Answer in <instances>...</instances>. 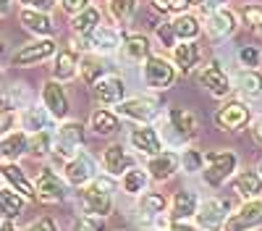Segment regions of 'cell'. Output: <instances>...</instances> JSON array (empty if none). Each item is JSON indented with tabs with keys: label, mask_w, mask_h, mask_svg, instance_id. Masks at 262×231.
I'll return each instance as SVG.
<instances>
[{
	"label": "cell",
	"mask_w": 262,
	"mask_h": 231,
	"mask_svg": "<svg viewBox=\"0 0 262 231\" xmlns=\"http://www.w3.org/2000/svg\"><path fill=\"white\" fill-rule=\"evenodd\" d=\"M79 207L84 216L90 218H107L113 210V176H97L86 186H81V192L76 195Z\"/></svg>",
	"instance_id": "cell-1"
},
{
	"label": "cell",
	"mask_w": 262,
	"mask_h": 231,
	"mask_svg": "<svg viewBox=\"0 0 262 231\" xmlns=\"http://www.w3.org/2000/svg\"><path fill=\"white\" fill-rule=\"evenodd\" d=\"M238 168V158L233 150H215L205 155V165H202V181L210 189H221Z\"/></svg>",
	"instance_id": "cell-2"
},
{
	"label": "cell",
	"mask_w": 262,
	"mask_h": 231,
	"mask_svg": "<svg viewBox=\"0 0 262 231\" xmlns=\"http://www.w3.org/2000/svg\"><path fill=\"white\" fill-rule=\"evenodd\" d=\"M179 71L173 66V60H168L165 55H149L144 63H142V79L147 87L152 90H168L173 87Z\"/></svg>",
	"instance_id": "cell-3"
},
{
	"label": "cell",
	"mask_w": 262,
	"mask_h": 231,
	"mask_svg": "<svg viewBox=\"0 0 262 231\" xmlns=\"http://www.w3.org/2000/svg\"><path fill=\"white\" fill-rule=\"evenodd\" d=\"M84 144V123L79 121H63L55 132V144H53V155L60 160H69L76 153H81Z\"/></svg>",
	"instance_id": "cell-4"
},
{
	"label": "cell",
	"mask_w": 262,
	"mask_h": 231,
	"mask_svg": "<svg viewBox=\"0 0 262 231\" xmlns=\"http://www.w3.org/2000/svg\"><path fill=\"white\" fill-rule=\"evenodd\" d=\"M58 53V45L53 37H37L34 42H27L21 45L13 55H11V66L16 69H27V66H34V63H42Z\"/></svg>",
	"instance_id": "cell-5"
},
{
	"label": "cell",
	"mask_w": 262,
	"mask_h": 231,
	"mask_svg": "<svg viewBox=\"0 0 262 231\" xmlns=\"http://www.w3.org/2000/svg\"><path fill=\"white\" fill-rule=\"evenodd\" d=\"M34 192H37L39 202L55 205V202H63L69 197V181L63 176H58L53 168H42L37 174V181H34Z\"/></svg>",
	"instance_id": "cell-6"
},
{
	"label": "cell",
	"mask_w": 262,
	"mask_h": 231,
	"mask_svg": "<svg viewBox=\"0 0 262 231\" xmlns=\"http://www.w3.org/2000/svg\"><path fill=\"white\" fill-rule=\"evenodd\" d=\"M252 121V111L247 108L244 100H226L215 111V126L221 132H242Z\"/></svg>",
	"instance_id": "cell-7"
},
{
	"label": "cell",
	"mask_w": 262,
	"mask_h": 231,
	"mask_svg": "<svg viewBox=\"0 0 262 231\" xmlns=\"http://www.w3.org/2000/svg\"><path fill=\"white\" fill-rule=\"evenodd\" d=\"M160 111V102L155 97L147 95H137V97H126L121 105H116V113L121 118H128L134 123H152Z\"/></svg>",
	"instance_id": "cell-8"
},
{
	"label": "cell",
	"mask_w": 262,
	"mask_h": 231,
	"mask_svg": "<svg viewBox=\"0 0 262 231\" xmlns=\"http://www.w3.org/2000/svg\"><path fill=\"white\" fill-rule=\"evenodd\" d=\"M63 179L69 181V186H86L90 181L97 179V165H95V158L90 153H76L74 158L66 160L63 165Z\"/></svg>",
	"instance_id": "cell-9"
},
{
	"label": "cell",
	"mask_w": 262,
	"mask_h": 231,
	"mask_svg": "<svg viewBox=\"0 0 262 231\" xmlns=\"http://www.w3.org/2000/svg\"><path fill=\"white\" fill-rule=\"evenodd\" d=\"M196 79H200V84L212 97H221L223 100V97H228L233 92V81H231V76L226 74V69L217 60L205 63V66L196 71Z\"/></svg>",
	"instance_id": "cell-10"
},
{
	"label": "cell",
	"mask_w": 262,
	"mask_h": 231,
	"mask_svg": "<svg viewBox=\"0 0 262 231\" xmlns=\"http://www.w3.org/2000/svg\"><path fill=\"white\" fill-rule=\"evenodd\" d=\"M226 218H228V202L217 200V197H207V200H200V207H196V226L202 231H223L226 226Z\"/></svg>",
	"instance_id": "cell-11"
},
{
	"label": "cell",
	"mask_w": 262,
	"mask_h": 231,
	"mask_svg": "<svg viewBox=\"0 0 262 231\" xmlns=\"http://www.w3.org/2000/svg\"><path fill=\"white\" fill-rule=\"evenodd\" d=\"M262 226V197L259 200H244V205L228 213L223 231H252Z\"/></svg>",
	"instance_id": "cell-12"
},
{
	"label": "cell",
	"mask_w": 262,
	"mask_h": 231,
	"mask_svg": "<svg viewBox=\"0 0 262 231\" xmlns=\"http://www.w3.org/2000/svg\"><path fill=\"white\" fill-rule=\"evenodd\" d=\"M92 95L105 108H116V105L126 100V81L118 74H105L102 79L92 84Z\"/></svg>",
	"instance_id": "cell-13"
},
{
	"label": "cell",
	"mask_w": 262,
	"mask_h": 231,
	"mask_svg": "<svg viewBox=\"0 0 262 231\" xmlns=\"http://www.w3.org/2000/svg\"><path fill=\"white\" fill-rule=\"evenodd\" d=\"M84 42L86 50H92L97 55H111L116 50H121V42H123V34L118 27H107V24H100L86 39H79Z\"/></svg>",
	"instance_id": "cell-14"
},
{
	"label": "cell",
	"mask_w": 262,
	"mask_h": 231,
	"mask_svg": "<svg viewBox=\"0 0 262 231\" xmlns=\"http://www.w3.org/2000/svg\"><path fill=\"white\" fill-rule=\"evenodd\" d=\"M42 105L50 111V116L55 121H66V118H69L71 102H69V95H66V90H63V81L48 79L45 84H42Z\"/></svg>",
	"instance_id": "cell-15"
},
{
	"label": "cell",
	"mask_w": 262,
	"mask_h": 231,
	"mask_svg": "<svg viewBox=\"0 0 262 231\" xmlns=\"http://www.w3.org/2000/svg\"><path fill=\"white\" fill-rule=\"evenodd\" d=\"M236 27H238V13L233 11V8H217V11H212V13H207V21H205V32H207V37H212V39H226V37H231L233 32H236Z\"/></svg>",
	"instance_id": "cell-16"
},
{
	"label": "cell",
	"mask_w": 262,
	"mask_h": 231,
	"mask_svg": "<svg viewBox=\"0 0 262 231\" xmlns=\"http://www.w3.org/2000/svg\"><path fill=\"white\" fill-rule=\"evenodd\" d=\"M128 142H131V147H134L137 153L149 155V158L163 153V137H160V132L152 123H139L137 129H131Z\"/></svg>",
	"instance_id": "cell-17"
},
{
	"label": "cell",
	"mask_w": 262,
	"mask_h": 231,
	"mask_svg": "<svg viewBox=\"0 0 262 231\" xmlns=\"http://www.w3.org/2000/svg\"><path fill=\"white\" fill-rule=\"evenodd\" d=\"M53 116L45 105H27L24 111L18 113V126L27 134H37V132H53Z\"/></svg>",
	"instance_id": "cell-18"
},
{
	"label": "cell",
	"mask_w": 262,
	"mask_h": 231,
	"mask_svg": "<svg viewBox=\"0 0 262 231\" xmlns=\"http://www.w3.org/2000/svg\"><path fill=\"white\" fill-rule=\"evenodd\" d=\"M170 60H173V66H176L179 74H191L202 60V50H200V45H196V39L176 42V45L170 48Z\"/></svg>",
	"instance_id": "cell-19"
},
{
	"label": "cell",
	"mask_w": 262,
	"mask_h": 231,
	"mask_svg": "<svg viewBox=\"0 0 262 231\" xmlns=\"http://www.w3.org/2000/svg\"><path fill=\"white\" fill-rule=\"evenodd\" d=\"M168 129L179 139L189 142L200 134V121H196V116L186 108H170L168 111Z\"/></svg>",
	"instance_id": "cell-20"
},
{
	"label": "cell",
	"mask_w": 262,
	"mask_h": 231,
	"mask_svg": "<svg viewBox=\"0 0 262 231\" xmlns=\"http://www.w3.org/2000/svg\"><path fill=\"white\" fill-rule=\"evenodd\" d=\"M181 168V158L170 150H163L158 155H152L149 163H147V174L152 181H168L173 174Z\"/></svg>",
	"instance_id": "cell-21"
},
{
	"label": "cell",
	"mask_w": 262,
	"mask_h": 231,
	"mask_svg": "<svg viewBox=\"0 0 262 231\" xmlns=\"http://www.w3.org/2000/svg\"><path fill=\"white\" fill-rule=\"evenodd\" d=\"M29 105V90L27 84H11L0 90V116H16Z\"/></svg>",
	"instance_id": "cell-22"
},
{
	"label": "cell",
	"mask_w": 262,
	"mask_h": 231,
	"mask_svg": "<svg viewBox=\"0 0 262 231\" xmlns=\"http://www.w3.org/2000/svg\"><path fill=\"white\" fill-rule=\"evenodd\" d=\"M233 92L244 100L262 97V71L259 69H242L233 76Z\"/></svg>",
	"instance_id": "cell-23"
},
{
	"label": "cell",
	"mask_w": 262,
	"mask_h": 231,
	"mask_svg": "<svg viewBox=\"0 0 262 231\" xmlns=\"http://www.w3.org/2000/svg\"><path fill=\"white\" fill-rule=\"evenodd\" d=\"M0 176H3V179L11 184V189H16V192H18L21 197H27V200H37L34 184L27 179V174L18 168V163H16V160H6L3 165H0Z\"/></svg>",
	"instance_id": "cell-24"
},
{
	"label": "cell",
	"mask_w": 262,
	"mask_h": 231,
	"mask_svg": "<svg viewBox=\"0 0 262 231\" xmlns=\"http://www.w3.org/2000/svg\"><path fill=\"white\" fill-rule=\"evenodd\" d=\"M18 21L24 24V29H29L37 37H53L55 34V24L50 13L45 11H34V8H21L18 11Z\"/></svg>",
	"instance_id": "cell-25"
},
{
	"label": "cell",
	"mask_w": 262,
	"mask_h": 231,
	"mask_svg": "<svg viewBox=\"0 0 262 231\" xmlns=\"http://www.w3.org/2000/svg\"><path fill=\"white\" fill-rule=\"evenodd\" d=\"M102 168H105L107 176L121 179L131 168V155L126 153V147L118 144V142L111 144V147H105V153H102Z\"/></svg>",
	"instance_id": "cell-26"
},
{
	"label": "cell",
	"mask_w": 262,
	"mask_h": 231,
	"mask_svg": "<svg viewBox=\"0 0 262 231\" xmlns=\"http://www.w3.org/2000/svg\"><path fill=\"white\" fill-rule=\"evenodd\" d=\"M79 53L74 48H66V50H58L53 55V79L58 81H71L76 74H79Z\"/></svg>",
	"instance_id": "cell-27"
},
{
	"label": "cell",
	"mask_w": 262,
	"mask_h": 231,
	"mask_svg": "<svg viewBox=\"0 0 262 231\" xmlns=\"http://www.w3.org/2000/svg\"><path fill=\"white\" fill-rule=\"evenodd\" d=\"M196 207H200V197L186 189H179L170 200V221H189L196 216Z\"/></svg>",
	"instance_id": "cell-28"
},
{
	"label": "cell",
	"mask_w": 262,
	"mask_h": 231,
	"mask_svg": "<svg viewBox=\"0 0 262 231\" xmlns=\"http://www.w3.org/2000/svg\"><path fill=\"white\" fill-rule=\"evenodd\" d=\"M233 189L242 200H259L262 197V176H259V171H252V168L238 171L236 179H233Z\"/></svg>",
	"instance_id": "cell-29"
},
{
	"label": "cell",
	"mask_w": 262,
	"mask_h": 231,
	"mask_svg": "<svg viewBox=\"0 0 262 231\" xmlns=\"http://www.w3.org/2000/svg\"><path fill=\"white\" fill-rule=\"evenodd\" d=\"M149 50H152L149 37H147V34H139V32L126 34L123 42H121V53H123V58H126V60H134V63H144V60L152 55Z\"/></svg>",
	"instance_id": "cell-30"
},
{
	"label": "cell",
	"mask_w": 262,
	"mask_h": 231,
	"mask_svg": "<svg viewBox=\"0 0 262 231\" xmlns=\"http://www.w3.org/2000/svg\"><path fill=\"white\" fill-rule=\"evenodd\" d=\"M165 207H168V197L165 195H160V192H147L144 195H139V202H137V213H139V218L142 221H152V218H160L163 213H165Z\"/></svg>",
	"instance_id": "cell-31"
},
{
	"label": "cell",
	"mask_w": 262,
	"mask_h": 231,
	"mask_svg": "<svg viewBox=\"0 0 262 231\" xmlns=\"http://www.w3.org/2000/svg\"><path fill=\"white\" fill-rule=\"evenodd\" d=\"M90 129L97 137H113L121 129V116L116 111H107V108H97L90 116Z\"/></svg>",
	"instance_id": "cell-32"
},
{
	"label": "cell",
	"mask_w": 262,
	"mask_h": 231,
	"mask_svg": "<svg viewBox=\"0 0 262 231\" xmlns=\"http://www.w3.org/2000/svg\"><path fill=\"white\" fill-rule=\"evenodd\" d=\"M24 205H27V197H21L16 189L11 186L0 189V218L3 221H16L24 213Z\"/></svg>",
	"instance_id": "cell-33"
},
{
	"label": "cell",
	"mask_w": 262,
	"mask_h": 231,
	"mask_svg": "<svg viewBox=\"0 0 262 231\" xmlns=\"http://www.w3.org/2000/svg\"><path fill=\"white\" fill-rule=\"evenodd\" d=\"M97 27H100V8H95V6L79 11V13L71 18V29H74L76 39H86Z\"/></svg>",
	"instance_id": "cell-34"
},
{
	"label": "cell",
	"mask_w": 262,
	"mask_h": 231,
	"mask_svg": "<svg viewBox=\"0 0 262 231\" xmlns=\"http://www.w3.org/2000/svg\"><path fill=\"white\" fill-rule=\"evenodd\" d=\"M0 142H3V158L6 160H18L21 155L29 153V134L24 129L6 132V137L0 139Z\"/></svg>",
	"instance_id": "cell-35"
},
{
	"label": "cell",
	"mask_w": 262,
	"mask_h": 231,
	"mask_svg": "<svg viewBox=\"0 0 262 231\" xmlns=\"http://www.w3.org/2000/svg\"><path fill=\"white\" fill-rule=\"evenodd\" d=\"M173 32H176L179 42H191L202 34V24L194 13H179L173 18Z\"/></svg>",
	"instance_id": "cell-36"
},
{
	"label": "cell",
	"mask_w": 262,
	"mask_h": 231,
	"mask_svg": "<svg viewBox=\"0 0 262 231\" xmlns=\"http://www.w3.org/2000/svg\"><path fill=\"white\" fill-rule=\"evenodd\" d=\"M121 186H123L126 195L139 197V195L147 192V186H149V174L142 171V168H128V171L121 176Z\"/></svg>",
	"instance_id": "cell-37"
},
{
	"label": "cell",
	"mask_w": 262,
	"mask_h": 231,
	"mask_svg": "<svg viewBox=\"0 0 262 231\" xmlns=\"http://www.w3.org/2000/svg\"><path fill=\"white\" fill-rule=\"evenodd\" d=\"M53 144H55V132H37V134H29V153L34 160H42L53 155Z\"/></svg>",
	"instance_id": "cell-38"
},
{
	"label": "cell",
	"mask_w": 262,
	"mask_h": 231,
	"mask_svg": "<svg viewBox=\"0 0 262 231\" xmlns=\"http://www.w3.org/2000/svg\"><path fill=\"white\" fill-rule=\"evenodd\" d=\"M79 71H81L84 81L90 84V87H92L97 79H102V76L107 74L105 66H102V55H97V53H95V55H84L81 63H79Z\"/></svg>",
	"instance_id": "cell-39"
},
{
	"label": "cell",
	"mask_w": 262,
	"mask_h": 231,
	"mask_svg": "<svg viewBox=\"0 0 262 231\" xmlns=\"http://www.w3.org/2000/svg\"><path fill=\"white\" fill-rule=\"evenodd\" d=\"M107 11L116 24H128L137 13V0H107Z\"/></svg>",
	"instance_id": "cell-40"
},
{
	"label": "cell",
	"mask_w": 262,
	"mask_h": 231,
	"mask_svg": "<svg viewBox=\"0 0 262 231\" xmlns=\"http://www.w3.org/2000/svg\"><path fill=\"white\" fill-rule=\"evenodd\" d=\"M238 18L247 29H254V32H262V3H247L238 11Z\"/></svg>",
	"instance_id": "cell-41"
},
{
	"label": "cell",
	"mask_w": 262,
	"mask_h": 231,
	"mask_svg": "<svg viewBox=\"0 0 262 231\" xmlns=\"http://www.w3.org/2000/svg\"><path fill=\"white\" fill-rule=\"evenodd\" d=\"M179 158H181L184 174H196V171H202V165H205V155L196 150V147H186Z\"/></svg>",
	"instance_id": "cell-42"
},
{
	"label": "cell",
	"mask_w": 262,
	"mask_h": 231,
	"mask_svg": "<svg viewBox=\"0 0 262 231\" xmlns=\"http://www.w3.org/2000/svg\"><path fill=\"white\" fill-rule=\"evenodd\" d=\"M155 34H158V39H160V45H165V48H173L176 45V32H173V21H160L158 24V29H155Z\"/></svg>",
	"instance_id": "cell-43"
},
{
	"label": "cell",
	"mask_w": 262,
	"mask_h": 231,
	"mask_svg": "<svg viewBox=\"0 0 262 231\" xmlns=\"http://www.w3.org/2000/svg\"><path fill=\"white\" fill-rule=\"evenodd\" d=\"M238 60H242V66H247V69H257L259 60H262V53L252 45H244L242 50H238Z\"/></svg>",
	"instance_id": "cell-44"
},
{
	"label": "cell",
	"mask_w": 262,
	"mask_h": 231,
	"mask_svg": "<svg viewBox=\"0 0 262 231\" xmlns=\"http://www.w3.org/2000/svg\"><path fill=\"white\" fill-rule=\"evenodd\" d=\"M152 6H155V11L160 13H184L186 8V0H152Z\"/></svg>",
	"instance_id": "cell-45"
},
{
	"label": "cell",
	"mask_w": 262,
	"mask_h": 231,
	"mask_svg": "<svg viewBox=\"0 0 262 231\" xmlns=\"http://www.w3.org/2000/svg\"><path fill=\"white\" fill-rule=\"evenodd\" d=\"M18 3H21V8H34V11H45V13H50L58 0H18Z\"/></svg>",
	"instance_id": "cell-46"
},
{
	"label": "cell",
	"mask_w": 262,
	"mask_h": 231,
	"mask_svg": "<svg viewBox=\"0 0 262 231\" xmlns=\"http://www.w3.org/2000/svg\"><path fill=\"white\" fill-rule=\"evenodd\" d=\"M60 8H63L66 13H71V16H76L79 11H84V8H90V0H60Z\"/></svg>",
	"instance_id": "cell-47"
},
{
	"label": "cell",
	"mask_w": 262,
	"mask_h": 231,
	"mask_svg": "<svg viewBox=\"0 0 262 231\" xmlns=\"http://www.w3.org/2000/svg\"><path fill=\"white\" fill-rule=\"evenodd\" d=\"M74 231H100V223L97 218H90V216H84L74 223Z\"/></svg>",
	"instance_id": "cell-48"
},
{
	"label": "cell",
	"mask_w": 262,
	"mask_h": 231,
	"mask_svg": "<svg viewBox=\"0 0 262 231\" xmlns=\"http://www.w3.org/2000/svg\"><path fill=\"white\" fill-rule=\"evenodd\" d=\"M27 231H58V226H55V221H53V218H48V216H45V218H37Z\"/></svg>",
	"instance_id": "cell-49"
},
{
	"label": "cell",
	"mask_w": 262,
	"mask_h": 231,
	"mask_svg": "<svg viewBox=\"0 0 262 231\" xmlns=\"http://www.w3.org/2000/svg\"><path fill=\"white\" fill-rule=\"evenodd\" d=\"M168 231H202V228L196 223H189V221H170Z\"/></svg>",
	"instance_id": "cell-50"
},
{
	"label": "cell",
	"mask_w": 262,
	"mask_h": 231,
	"mask_svg": "<svg viewBox=\"0 0 262 231\" xmlns=\"http://www.w3.org/2000/svg\"><path fill=\"white\" fill-rule=\"evenodd\" d=\"M252 137H254V142L262 147V116H257V118L252 121Z\"/></svg>",
	"instance_id": "cell-51"
},
{
	"label": "cell",
	"mask_w": 262,
	"mask_h": 231,
	"mask_svg": "<svg viewBox=\"0 0 262 231\" xmlns=\"http://www.w3.org/2000/svg\"><path fill=\"white\" fill-rule=\"evenodd\" d=\"M223 6H226V0H202V11L205 13H212V11L223 8Z\"/></svg>",
	"instance_id": "cell-52"
},
{
	"label": "cell",
	"mask_w": 262,
	"mask_h": 231,
	"mask_svg": "<svg viewBox=\"0 0 262 231\" xmlns=\"http://www.w3.org/2000/svg\"><path fill=\"white\" fill-rule=\"evenodd\" d=\"M0 231H21L16 226V221H0Z\"/></svg>",
	"instance_id": "cell-53"
},
{
	"label": "cell",
	"mask_w": 262,
	"mask_h": 231,
	"mask_svg": "<svg viewBox=\"0 0 262 231\" xmlns=\"http://www.w3.org/2000/svg\"><path fill=\"white\" fill-rule=\"evenodd\" d=\"M11 11V0H0V16H6Z\"/></svg>",
	"instance_id": "cell-54"
},
{
	"label": "cell",
	"mask_w": 262,
	"mask_h": 231,
	"mask_svg": "<svg viewBox=\"0 0 262 231\" xmlns=\"http://www.w3.org/2000/svg\"><path fill=\"white\" fill-rule=\"evenodd\" d=\"M186 6H202V0H186Z\"/></svg>",
	"instance_id": "cell-55"
},
{
	"label": "cell",
	"mask_w": 262,
	"mask_h": 231,
	"mask_svg": "<svg viewBox=\"0 0 262 231\" xmlns=\"http://www.w3.org/2000/svg\"><path fill=\"white\" fill-rule=\"evenodd\" d=\"M0 132H8V129H6V118H3V116H0Z\"/></svg>",
	"instance_id": "cell-56"
},
{
	"label": "cell",
	"mask_w": 262,
	"mask_h": 231,
	"mask_svg": "<svg viewBox=\"0 0 262 231\" xmlns=\"http://www.w3.org/2000/svg\"><path fill=\"white\" fill-rule=\"evenodd\" d=\"M3 53H6V42H3V39H0V55H3Z\"/></svg>",
	"instance_id": "cell-57"
},
{
	"label": "cell",
	"mask_w": 262,
	"mask_h": 231,
	"mask_svg": "<svg viewBox=\"0 0 262 231\" xmlns=\"http://www.w3.org/2000/svg\"><path fill=\"white\" fill-rule=\"evenodd\" d=\"M257 171H259V176H262V160H259V165H257Z\"/></svg>",
	"instance_id": "cell-58"
},
{
	"label": "cell",
	"mask_w": 262,
	"mask_h": 231,
	"mask_svg": "<svg viewBox=\"0 0 262 231\" xmlns=\"http://www.w3.org/2000/svg\"><path fill=\"white\" fill-rule=\"evenodd\" d=\"M0 158H3V142H0Z\"/></svg>",
	"instance_id": "cell-59"
},
{
	"label": "cell",
	"mask_w": 262,
	"mask_h": 231,
	"mask_svg": "<svg viewBox=\"0 0 262 231\" xmlns=\"http://www.w3.org/2000/svg\"><path fill=\"white\" fill-rule=\"evenodd\" d=\"M0 76H3V71H0Z\"/></svg>",
	"instance_id": "cell-60"
},
{
	"label": "cell",
	"mask_w": 262,
	"mask_h": 231,
	"mask_svg": "<svg viewBox=\"0 0 262 231\" xmlns=\"http://www.w3.org/2000/svg\"><path fill=\"white\" fill-rule=\"evenodd\" d=\"M100 3H102V0H100Z\"/></svg>",
	"instance_id": "cell-61"
},
{
	"label": "cell",
	"mask_w": 262,
	"mask_h": 231,
	"mask_svg": "<svg viewBox=\"0 0 262 231\" xmlns=\"http://www.w3.org/2000/svg\"><path fill=\"white\" fill-rule=\"evenodd\" d=\"M259 34H262V32H259Z\"/></svg>",
	"instance_id": "cell-62"
}]
</instances>
